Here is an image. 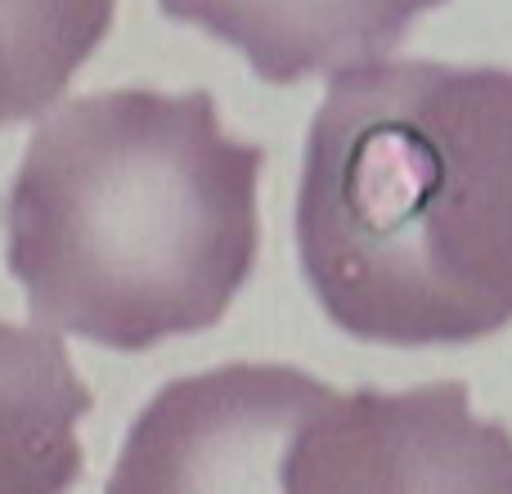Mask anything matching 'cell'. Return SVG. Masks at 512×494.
Segmentation results:
<instances>
[{
  "label": "cell",
  "instance_id": "7",
  "mask_svg": "<svg viewBox=\"0 0 512 494\" xmlns=\"http://www.w3.org/2000/svg\"><path fill=\"white\" fill-rule=\"evenodd\" d=\"M117 0H0V126L41 117L113 32Z\"/></svg>",
  "mask_w": 512,
  "mask_h": 494
},
{
  "label": "cell",
  "instance_id": "4",
  "mask_svg": "<svg viewBox=\"0 0 512 494\" xmlns=\"http://www.w3.org/2000/svg\"><path fill=\"white\" fill-rule=\"evenodd\" d=\"M288 494H512V432L463 382L337 391L297 441Z\"/></svg>",
  "mask_w": 512,
  "mask_h": 494
},
{
  "label": "cell",
  "instance_id": "1",
  "mask_svg": "<svg viewBox=\"0 0 512 494\" xmlns=\"http://www.w3.org/2000/svg\"><path fill=\"white\" fill-rule=\"evenodd\" d=\"M297 256L342 333L463 346L512 324V72H337L306 131Z\"/></svg>",
  "mask_w": 512,
  "mask_h": 494
},
{
  "label": "cell",
  "instance_id": "2",
  "mask_svg": "<svg viewBox=\"0 0 512 494\" xmlns=\"http://www.w3.org/2000/svg\"><path fill=\"white\" fill-rule=\"evenodd\" d=\"M265 149L230 140L207 90H99L27 140L0 221L27 310L108 351L212 328L261 252Z\"/></svg>",
  "mask_w": 512,
  "mask_h": 494
},
{
  "label": "cell",
  "instance_id": "6",
  "mask_svg": "<svg viewBox=\"0 0 512 494\" xmlns=\"http://www.w3.org/2000/svg\"><path fill=\"white\" fill-rule=\"evenodd\" d=\"M95 396L59 333L0 319V494H68L86 472L77 423Z\"/></svg>",
  "mask_w": 512,
  "mask_h": 494
},
{
  "label": "cell",
  "instance_id": "5",
  "mask_svg": "<svg viewBox=\"0 0 512 494\" xmlns=\"http://www.w3.org/2000/svg\"><path fill=\"white\" fill-rule=\"evenodd\" d=\"M171 23L234 45L270 86L382 63L445 0H158Z\"/></svg>",
  "mask_w": 512,
  "mask_h": 494
},
{
  "label": "cell",
  "instance_id": "3",
  "mask_svg": "<svg viewBox=\"0 0 512 494\" xmlns=\"http://www.w3.org/2000/svg\"><path fill=\"white\" fill-rule=\"evenodd\" d=\"M337 391L288 364H221L140 409L104 494H288L297 441Z\"/></svg>",
  "mask_w": 512,
  "mask_h": 494
}]
</instances>
